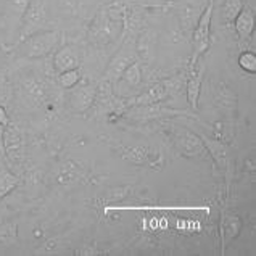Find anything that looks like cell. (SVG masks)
Segmentation results:
<instances>
[{"label": "cell", "instance_id": "obj_2", "mask_svg": "<svg viewBox=\"0 0 256 256\" xmlns=\"http://www.w3.org/2000/svg\"><path fill=\"white\" fill-rule=\"evenodd\" d=\"M122 44L120 50L113 55V58L110 60L106 64L105 72L102 74V82H108V84H114L121 74L124 72L130 63H134L137 60V54H136V36L132 38V34H124L122 36Z\"/></svg>", "mask_w": 256, "mask_h": 256}, {"label": "cell", "instance_id": "obj_9", "mask_svg": "<svg viewBox=\"0 0 256 256\" xmlns=\"http://www.w3.org/2000/svg\"><path fill=\"white\" fill-rule=\"evenodd\" d=\"M82 63V50L74 44H68L55 50L54 55V71L60 74L63 71L79 68Z\"/></svg>", "mask_w": 256, "mask_h": 256}, {"label": "cell", "instance_id": "obj_18", "mask_svg": "<svg viewBox=\"0 0 256 256\" xmlns=\"http://www.w3.org/2000/svg\"><path fill=\"white\" fill-rule=\"evenodd\" d=\"M121 156L126 162L142 166V164H150L152 162V153L145 147H122L121 148Z\"/></svg>", "mask_w": 256, "mask_h": 256}, {"label": "cell", "instance_id": "obj_22", "mask_svg": "<svg viewBox=\"0 0 256 256\" xmlns=\"http://www.w3.org/2000/svg\"><path fill=\"white\" fill-rule=\"evenodd\" d=\"M20 178L10 170H0V202L20 186Z\"/></svg>", "mask_w": 256, "mask_h": 256}, {"label": "cell", "instance_id": "obj_23", "mask_svg": "<svg viewBox=\"0 0 256 256\" xmlns=\"http://www.w3.org/2000/svg\"><path fill=\"white\" fill-rule=\"evenodd\" d=\"M244 6V0H224V5L221 8V20L226 24H230Z\"/></svg>", "mask_w": 256, "mask_h": 256}, {"label": "cell", "instance_id": "obj_19", "mask_svg": "<svg viewBox=\"0 0 256 256\" xmlns=\"http://www.w3.org/2000/svg\"><path fill=\"white\" fill-rule=\"evenodd\" d=\"M140 64L142 63L138 60H136L134 63H130L129 66L124 70L121 78L116 82H122V84H126L128 87H132V89L138 87L142 84V66H140Z\"/></svg>", "mask_w": 256, "mask_h": 256}, {"label": "cell", "instance_id": "obj_6", "mask_svg": "<svg viewBox=\"0 0 256 256\" xmlns=\"http://www.w3.org/2000/svg\"><path fill=\"white\" fill-rule=\"evenodd\" d=\"M120 34V20L113 18L110 8H104L97 13L89 29V39L95 46L105 47L106 44L113 42Z\"/></svg>", "mask_w": 256, "mask_h": 256}, {"label": "cell", "instance_id": "obj_13", "mask_svg": "<svg viewBox=\"0 0 256 256\" xmlns=\"http://www.w3.org/2000/svg\"><path fill=\"white\" fill-rule=\"evenodd\" d=\"M202 0H182V4L179 6V21L182 29H186L188 34L194 32V28L196 24L202 13Z\"/></svg>", "mask_w": 256, "mask_h": 256}, {"label": "cell", "instance_id": "obj_3", "mask_svg": "<svg viewBox=\"0 0 256 256\" xmlns=\"http://www.w3.org/2000/svg\"><path fill=\"white\" fill-rule=\"evenodd\" d=\"M171 138L174 147L179 150L180 155L192 160H208V150L204 147L200 134H195L186 128H172Z\"/></svg>", "mask_w": 256, "mask_h": 256}, {"label": "cell", "instance_id": "obj_1", "mask_svg": "<svg viewBox=\"0 0 256 256\" xmlns=\"http://www.w3.org/2000/svg\"><path fill=\"white\" fill-rule=\"evenodd\" d=\"M62 42V32L58 29H48V31H39L32 36H29L21 44H18L14 48H18V52L31 60H38L50 55L58 48Z\"/></svg>", "mask_w": 256, "mask_h": 256}, {"label": "cell", "instance_id": "obj_10", "mask_svg": "<svg viewBox=\"0 0 256 256\" xmlns=\"http://www.w3.org/2000/svg\"><path fill=\"white\" fill-rule=\"evenodd\" d=\"M188 78H187V102L188 106L192 108V112L198 110V98L202 92V84H203V76H204V64L196 60L194 64H188Z\"/></svg>", "mask_w": 256, "mask_h": 256}, {"label": "cell", "instance_id": "obj_27", "mask_svg": "<svg viewBox=\"0 0 256 256\" xmlns=\"http://www.w3.org/2000/svg\"><path fill=\"white\" fill-rule=\"evenodd\" d=\"M16 232H18L16 224H13V222L4 224L2 228H0V244H4V245L13 244L14 240H16Z\"/></svg>", "mask_w": 256, "mask_h": 256}, {"label": "cell", "instance_id": "obj_20", "mask_svg": "<svg viewBox=\"0 0 256 256\" xmlns=\"http://www.w3.org/2000/svg\"><path fill=\"white\" fill-rule=\"evenodd\" d=\"M14 100V87L10 79V74L0 70V105L8 108Z\"/></svg>", "mask_w": 256, "mask_h": 256}, {"label": "cell", "instance_id": "obj_7", "mask_svg": "<svg viewBox=\"0 0 256 256\" xmlns=\"http://www.w3.org/2000/svg\"><path fill=\"white\" fill-rule=\"evenodd\" d=\"M26 140L20 126L10 121L4 130V160L10 164H20L24 160Z\"/></svg>", "mask_w": 256, "mask_h": 256}, {"label": "cell", "instance_id": "obj_21", "mask_svg": "<svg viewBox=\"0 0 256 256\" xmlns=\"http://www.w3.org/2000/svg\"><path fill=\"white\" fill-rule=\"evenodd\" d=\"M84 170L74 162H68L60 168V174H58V180L60 184H72L82 178Z\"/></svg>", "mask_w": 256, "mask_h": 256}, {"label": "cell", "instance_id": "obj_24", "mask_svg": "<svg viewBox=\"0 0 256 256\" xmlns=\"http://www.w3.org/2000/svg\"><path fill=\"white\" fill-rule=\"evenodd\" d=\"M56 81H58V86L63 87V89H72V87L81 82V71H79V68L63 71L58 74Z\"/></svg>", "mask_w": 256, "mask_h": 256}, {"label": "cell", "instance_id": "obj_4", "mask_svg": "<svg viewBox=\"0 0 256 256\" xmlns=\"http://www.w3.org/2000/svg\"><path fill=\"white\" fill-rule=\"evenodd\" d=\"M214 2L216 0H208L206 6L202 10L196 24L192 32V42H194V55L188 64H194L198 58L206 52L210 47V38H211V21H213V12H214Z\"/></svg>", "mask_w": 256, "mask_h": 256}, {"label": "cell", "instance_id": "obj_14", "mask_svg": "<svg viewBox=\"0 0 256 256\" xmlns=\"http://www.w3.org/2000/svg\"><path fill=\"white\" fill-rule=\"evenodd\" d=\"M156 38L152 31H144L136 38V54L140 63H150L155 58Z\"/></svg>", "mask_w": 256, "mask_h": 256}, {"label": "cell", "instance_id": "obj_12", "mask_svg": "<svg viewBox=\"0 0 256 256\" xmlns=\"http://www.w3.org/2000/svg\"><path fill=\"white\" fill-rule=\"evenodd\" d=\"M21 92L23 97L34 106L42 105L47 100V89L44 86V81H40V78L34 74H24L21 76Z\"/></svg>", "mask_w": 256, "mask_h": 256}, {"label": "cell", "instance_id": "obj_17", "mask_svg": "<svg viewBox=\"0 0 256 256\" xmlns=\"http://www.w3.org/2000/svg\"><path fill=\"white\" fill-rule=\"evenodd\" d=\"M214 95H216V104L222 112H228L232 114L237 110V94L234 92V89L229 84L226 82L219 84Z\"/></svg>", "mask_w": 256, "mask_h": 256}, {"label": "cell", "instance_id": "obj_25", "mask_svg": "<svg viewBox=\"0 0 256 256\" xmlns=\"http://www.w3.org/2000/svg\"><path fill=\"white\" fill-rule=\"evenodd\" d=\"M31 0H6V8H8V13L16 20V23H21V18L28 8V5Z\"/></svg>", "mask_w": 256, "mask_h": 256}, {"label": "cell", "instance_id": "obj_26", "mask_svg": "<svg viewBox=\"0 0 256 256\" xmlns=\"http://www.w3.org/2000/svg\"><path fill=\"white\" fill-rule=\"evenodd\" d=\"M238 66L242 68L245 72L254 74L256 72V55L253 52H242L238 56Z\"/></svg>", "mask_w": 256, "mask_h": 256}, {"label": "cell", "instance_id": "obj_11", "mask_svg": "<svg viewBox=\"0 0 256 256\" xmlns=\"http://www.w3.org/2000/svg\"><path fill=\"white\" fill-rule=\"evenodd\" d=\"M95 95H97V86L94 84H81L72 87V92L70 95V106L76 113H86L94 106Z\"/></svg>", "mask_w": 256, "mask_h": 256}, {"label": "cell", "instance_id": "obj_15", "mask_svg": "<svg viewBox=\"0 0 256 256\" xmlns=\"http://www.w3.org/2000/svg\"><path fill=\"white\" fill-rule=\"evenodd\" d=\"M232 23H234V28H236V32H237L240 40L250 39L253 31H254V13H253V10L248 8V6H244Z\"/></svg>", "mask_w": 256, "mask_h": 256}, {"label": "cell", "instance_id": "obj_8", "mask_svg": "<svg viewBox=\"0 0 256 256\" xmlns=\"http://www.w3.org/2000/svg\"><path fill=\"white\" fill-rule=\"evenodd\" d=\"M180 87V82L178 78L174 79H164V81L155 82L150 86L147 90H144L142 94H138L137 97H132L128 100L129 108L134 105H152V104H162L163 100L168 97H171V94L174 90H178Z\"/></svg>", "mask_w": 256, "mask_h": 256}, {"label": "cell", "instance_id": "obj_5", "mask_svg": "<svg viewBox=\"0 0 256 256\" xmlns=\"http://www.w3.org/2000/svg\"><path fill=\"white\" fill-rule=\"evenodd\" d=\"M48 14H47V6L44 0H31L28 5V8L21 18L20 23V32H18V40L14 44V47L21 44L29 36L39 32L47 24Z\"/></svg>", "mask_w": 256, "mask_h": 256}, {"label": "cell", "instance_id": "obj_28", "mask_svg": "<svg viewBox=\"0 0 256 256\" xmlns=\"http://www.w3.org/2000/svg\"><path fill=\"white\" fill-rule=\"evenodd\" d=\"M10 124V116H8V112H6V108L0 105V126H8Z\"/></svg>", "mask_w": 256, "mask_h": 256}, {"label": "cell", "instance_id": "obj_16", "mask_svg": "<svg viewBox=\"0 0 256 256\" xmlns=\"http://www.w3.org/2000/svg\"><path fill=\"white\" fill-rule=\"evenodd\" d=\"M202 140L204 144V147L208 150V155L211 156V160L219 166L226 170L228 168V163H229V148L228 145L219 142V140H213V138H208L206 136H202Z\"/></svg>", "mask_w": 256, "mask_h": 256}]
</instances>
